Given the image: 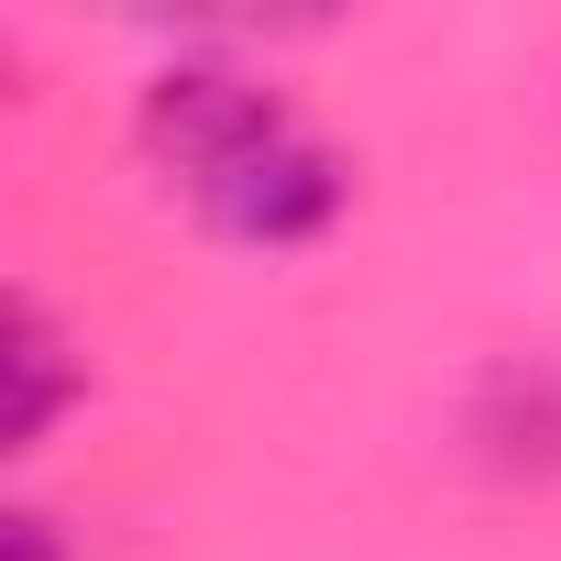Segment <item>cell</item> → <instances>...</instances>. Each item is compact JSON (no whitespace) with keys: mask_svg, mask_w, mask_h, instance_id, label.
Wrapping results in <instances>:
<instances>
[{"mask_svg":"<svg viewBox=\"0 0 561 561\" xmlns=\"http://www.w3.org/2000/svg\"><path fill=\"white\" fill-rule=\"evenodd\" d=\"M144 144L165 165V187L220 220L231 242H309L342 209V154L231 67H165L144 89Z\"/></svg>","mask_w":561,"mask_h":561,"instance_id":"1","label":"cell"},{"mask_svg":"<svg viewBox=\"0 0 561 561\" xmlns=\"http://www.w3.org/2000/svg\"><path fill=\"white\" fill-rule=\"evenodd\" d=\"M0 386H12V451H34L56 430V408H67V331L34 298L0 309Z\"/></svg>","mask_w":561,"mask_h":561,"instance_id":"2","label":"cell"}]
</instances>
